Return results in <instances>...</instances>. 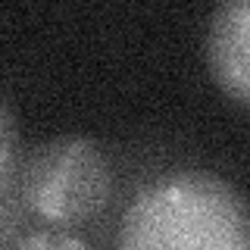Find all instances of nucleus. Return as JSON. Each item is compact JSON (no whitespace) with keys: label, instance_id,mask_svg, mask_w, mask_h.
<instances>
[{"label":"nucleus","instance_id":"nucleus-4","mask_svg":"<svg viewBox=\"0 0 250 250\" xmlns=\"http://www.w3.org/2000/svg\"><path fill=\"white\" fill-rule=\"evenodd\" d=\"M3 250H91L82 238H72V234H60V231H35L25 234V238L13 241L10 247Z\"/></svg>","mask_w":250,"mask_h":250},{"label":"nucleus","instance_id":"nucleus-1","mask_svg":"<svg viewBox=\"0 0 250 250\" xmlns=\"http://www.w3.org/2000/svg\"><path fill=\"white\" fill-rule=\"evenodd\" d=\"M116 250H250V200L213 172L163 175L125 209Z\"/></svg>","mask_w":250,"mask_h":250},{"label":"nucleus","instance_id":"nucleus-3","mask_svg":"<svg viewBox=\"0 0 250 250\" xmlns=\"http://www.w3.org/2000/svg\"><path fill=\"white\" fill-rule=\"evenodd\" d=\"M209 66L234 100L250 104V0L216 10L209 25Z\"/></svg>","mask_w":250,"mask_h":250},{"label":"nucleus","instance_id":"nucleus-2","mask_svg":"<svg viewBox=\"0 0 250 250\" xmlns=\"http://www.w3.org/2000/svg\"><path fill=\"white\" fill-rule=\"evenodd\" d=\"M113 169L106 153L88 138H60L31 153L22 194L47 222H84L106 207Z\"/></svg>","mask_w":250,"mask_h":250}]
</instances>
